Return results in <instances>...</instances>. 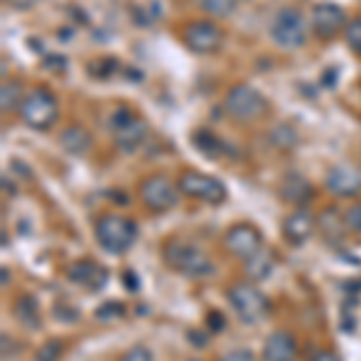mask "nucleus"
Returning a JSON list of instances; mask_svg holds the SVG:
<instances>
[{
    "label": "nucleus",
    "mask_w": 361,
    "mask_h": 361,
    "mask_svg": "<svg viewBox=\"0 0 361 361\" xmlns=\"http://www.w3.org/2000/svg\"><path fill=\"white\" fill-rule=\"evenodd\" d=\"M140 193V200H142V205L149 209V212L154 214H164L169 209H173L178 205V185L171 183L164 173H152V176L142 178V183H140L137 188Z\"/></svg>",
    "instance_id": "1a4fd4ad"
},
{
    "label": "nucleus",
    "mask_w": 361,
    "mask_h": 361,
    "mask_svg": "<svg viewBox=\"0 0 361 361\" xmlns=\"http://www.w3.org/2000/svg\"><path fill=\"white\" fill-rule=\"evenodd\" d=\"M183 44L197 56H212L222 49L224 32L212 20H193L183 27Z\"/></svg>",
    "instance_id": "9d476101"
},
{
    "label": "nucleus",
    "mask_w": 361,
    "mask_h": 361,
    "mask_svg": "<svg viewBox=\"0 0 361 361\" xmlns=\"http://www.w3.org/2000/svg\"><path fill=\"white\" fill-rule=\"evenodd\" d=\"M97 320H118L126 316V306L121 301H106L94 311Z\"/></svg>",
    "instance_id": "cd10ccee"
},
{
    "label": "nucleus",
    "mask_w": 361,
    "mask_h": 361,
    "mask_svg": "<svg viewBox=\"0 0 361 361\" xmlns=\"http://www.w3.org/2000/svg\"><path fill=\"white\" fill-rule=\"evenodd\" d=\"M313 231H316V217L304 207H296L282 222V236H284V241L292 243V246L306 243L308 238L313 236Z\"/></svg>",
    "instance_id": "4468645a"
},
{
    "label": "nucleus",
    "mask_w": 361,
    "mask_h": 361,
    "mask_svg": "<svg viewBox=\"0 0 361 361\" xmlns=\"http://www.w3.org/2000/svg\"><path fill=\"white\" fill-rule=\"evenodd\" d=\"M118 361H154V357H152V352H149L147 347L137 345V347H130V349H128V352H126Z\"/></svg>",
    "instance_id": "c756f323"
},
{
    "label": "nucleus",
    "mask_w": 361,
    "mask_h": 361,
    "mask_svg": "<svg viewBox=\"0 0 361 361\" xmlns=\"http://www.w3.org/2000/svg\"><path fill=\"white\" fill-rule=\"evenodd\" d=\"M180 195L193 197V200L207 202V205H222L226 200V188L219 178L209 176V173L195 171V169H185L178 173L176 180Z\"/></svg>",
    "instance_id": "0eeeda50"
},
{
    "label": "nucleus",
    "mask_w": 361,
    "mask_h": 361,
    "mask_svg": "<svg viewBox=\"0 0 361 361\" xmlns=\"http://www.w3.org/2000/svg\"><path fill=\"white\" fill-rule=\"evenodd\" d=\"M313 361H340L335 352H330V349H320V352L313 357Z\"/></svg>",
    "instance_id": "72a5a7b5"
},
{
    "label": "nucleus",
    "mask_w": 361,
    "mask_h": 361,
    "mask_svg": "<svg viewBox=\"0 0 361 361\" xmlns=\"http://www.w3.org/2000/svg\"><path fill=\"white\" fill-rule=\"evenodd\" d=\"M22 102H25L22 85L15 82V80H5V82L0 85V111H3V114L20 111Z\"/></svg>",
    "instance_id": "4be33fe9"
},
{
    "label": "nucleus",
    "mask_w": 361,
    "mask_h": 361,
    "mask_svg": "<svg viewBox=\"0 0 361 361\" xmlns=\"http://www.w3.org/2000/svg\"><path fill=\"white\" fill-rule=\"evenodd\" d=\"M342 34H345V42L349 46V51H352L354 56H361V17L349 20Z\"/></svg>",
    "instance_id": "a878e982"
},
{
    "label": "nucleus",
    "mask_w": 361,
    "mask_h": 361,
    "mask_svg": "<svg viewBox=\"0 0 361 361\" xmlns=\"http://www.w3.org/2000/svg\"><path fill=\"white\" fill-rule=\"evenodd\" d=\"M13 313L25 328H32V330L42 328V311H39V304L32 294H22L20 299L15 301Z\"/></svg>",
    "instance_id": "aec40b11"
},
{
    "label": "nucleus",
    "mask_w": 361,
    "mask_h": 361,
    "mask_svg": "<svg viewBox=\"0 0 361 361\" xmlns=\"http://www.w3.org/2000/svg\"><path fill=\"white\" fill-rule=\"evenodd\" d=\"M243 263H246V275L253 279V282H258V279H265L272 272L275 258H272L270 250H260V253H255L253 258L243 260Z\"/></svg>",
    "instance_id": "5701e85b"
},
{
    "label": "nucleus",
    "mask_w": 361,
    "mask_h": 361,
    "mask_svg": "<svg viewBox=\"0 0 361 361\" xmlns=\"http://www.w3.org/2000/svg\"><path fill=\"white\" fill-rule=\"evenodd\" d=\"M263 359L265 361H296L299 359V347H296L294 335L287 330H277V333L267 335L263 345Z\"/></svg>",
    "instance_id": "f3484780"
},
{
    "label": "nucleus",
    "mask_w": 361,
    "mask_h": 361,
    "mask_svg": "<svg viewBox=\"0 0 361 361\" xmlns=\"http://www.w3.org/2000/svg\"><path fill=\"white\" fill-rule=\"evenodd\" d=\"M316 226H318L320 236H323L325 241L337 243V241H342V236H345V229H347L345 214H342L340 209L333 207V205L323 207V209H320V214L316 217Z\"/></svg>",
    "instance_id": "a211bd4d"
},
{
    "label": "nucleus",
    "mask_w": 361,
    "mask_h": 361,
    "mask_svg": "<svg viewBox=\"0 0 361 361\" xmlns=\"http://www.w3.org/2000/svg\"><path fill=\"white\" fill-rule=\"evenodd\" d=\"M63 354H66L63 340H49L37 349V361H61Z\"/></svg>",
    "instance_id": "bb28decb"
},
{
    "label": "nucleus",
    "mask_w": 361,
    "mask_h": 361,
    "mask_svg": "<svg viewBox=\"0 0 361 361\" xmlns=\"http://www.w3.org/2000/svg\"><path fill=\"white\" fill-rule=\"evenodd\" d=\"M345 224L349 231H354V234H361V202H354V205H349V209L345 212Z\"/></svg>",
    "instance_id": "c85d7f7f"
},
{
    "label": "nucleus",
    "mask_w": 361,
    "mask_h": 361,
    "mask_svg": "<svg viewBox=\"0 0 361 361\" xmlns=\"http://www.w3.org/2000/svg\"><path fill=\"white\" fill-rule=\"evenodd\" d=\"M267 140L279 152H292V149L299 147V133L292 123H277L275 128H270Z\"/></svg>",
    "instance_id": "412c9836"
},
{
    "label": "nucleus",
    "mask_w": 361,
    "mask_h": 361,
    "mask_svg": "<svg viewBox=\"0 0 361 361\" xmlns=\"http://www.w3.org/2000/svg\"><path fill=\"white\" fill-rule=\"evenodd\" d=\"M161 258L173 272L188 279H202L214 272L212 258L197 243L185 241V238H169L161 246Z\"/></svg>",
    "instance_id": "f257e3e1"
},
{
    "label": "nucleus",
    "mask_w": 361,
    "mask_h": 361,
    "mask_svg": "<svg viewBox=\"0 0 361 361\" xmlns=\"http://www.w3.org/2000/svg\"><path fill=\"white\" fill-rule=\"evenodd\" d=\"M313 185L311 180L306 176H301V173L296 171H289L284 173L282 183H279V197H282L284 202H289V205H296V207H304L308 202L313 200Z\"/></svg>",
    "instance_id": "dca6fc26"
},
{
    "label": "nucleus",
    "mask_w": 361,
    "mask_h": 361,
    "mask_svg": "<svg viewBox=\"0 0 361 361\" xmlns=\"http://www.w3.org/2000/svg\"><path fill=\"white\" fill-rule=\"evenodd\" d=\"M325 185L337 197H357L361 193V171L354 166H333L325 176Z\"/></svg>",
    "instance_id": "2eb2a0df"
},
{
    "label": "nucleus",
    "mask_w": 361,
    "mask_h": 361,
    "mask_svg": "<svg viewBox=\"0 0 361 361\" xmlns=\"http://www.w3.org/2000/svg\"><path fill=\"white\" fill-rule=\"evenodd\" d=\"M5 3H8L13 10H32L39 0H5Z\"/></svg>",
    "instance_id": "473e14b6"
},
{
    "label": "nucleus",
    "mask_w": 361,
    "mask_h": 361,
    "mask_svg": "<svg viewBox=\"0 0 361 361\" xmlns=\"http://www.w3.org/2000/svg\"><path fill=\"white\" fill-rule=\"evenodd\" d=\"M217 361H258L255 354L250 349H231V352H224Z\"/></svg>",
    "instance_id": "7c9ffc66"
},
{
    "label": "nucleus",
    "mask_w": 361,
    "mask_h": 361,
    "mask_svg": "<svg viewBox=\"0 0 361 361\" xmlns=\"http://www.w3.org/2000/svg\"><path fill=\"white\" fill-rule=\"evenodd\" d=\"M229 306L234 308L236 318L246 325H255L270 313V299L255 287L253 282H234L226 289Z\"/></svg>",
    "instance_id": "7ed1b4c3"
},
{
    "label": "nucleus",
    "mask_w": 361,
    "mask_h": 361,
    "mask_svg": "<svg viewBox=\"0 0 361 361\" xmlns=\"http://www.w3.org/2000/svg\"><path fill=\"white\" fill-rule=\"evenodd\" d=\"M195 147L200 149L202 154L217 157L224 152V140H219L217 135H212L209 130H197L195 133Z\"/></svg>",
    "instance_id": "393cba45"
},
{
    "label": "nucleus",
    "mask_w": 361,
    "mask_h": 361,
    "mask_svg": "<svg viewBox=\"0 0 361 361\" xmlns=\"http://www.w3.org/2000/svg\"><path fill=\"white\" fill-rule=\"evenodd\" d=\"M224 114L229 118L238 121V123H253V121L263 118L270 111V104L267 99L260 94L255 87L250 85H234L224 97Z\"/></svg>",
    "instance_id": "20e7f679"
},
{
    "label": "nucleus",
    "mask_w": 361,
    "mask_h": 361,
    "mask_svg": "<svg viewBox=\"0 0 361 361\" xmlns=\"http://www.w3.org/2000/svg\"><path fill=\"white\" fill-rule=\"evenodd\" d=\"M94 236L106 253L123 255L137 241V224L123 214H102L94 224Z\"/></svg>",
    "instance_id": "f03ea898"
},
{
    "label": "nucleus",
    "mask_w": 361,
    "mask_h": 361,
    "mask_svg": "<svg viewBox=\"0 0 361 361\" xmlns=\"http://www.w3.org/2000/svg\"><path fill=\"white\" fill-rule=\"evenodd\" d=\"M68 279L75 284H80L82 289L99 292V289L109 282V270L99 265L97 260L82 258V260H75V263L68 265Z\"/></svg>",
    "instance_id": "ddd939ff"
},
{
    "label": "nucleus",
    "mask_w": 361,
    "mask_h": 361,
    "mask_svg": "<svg viewBox=\"0 0 361 361\" xmlns=\"http://www.w3.org/2000/svg\"><path fill=\"white\" fill-rule=\"evenodd\" d=\"M109 128H111L116 147L123 149V152H135L140 145L145 142V137H147V123H145V118H140L128 106L116 109L111 118H109Z\"/></svg>",
    "instance_id": "423d86ee"
},
{
    "label": "nucleus",
    "mask_w": 361,
    "mask_h": 361,
    "mask_svg": "<svg viewBox=\"0 0 361 361\" xmlns=\"http://www.w3.org/2000/svg\"><path fill=\"white\" fill-rule=\"evenodd\" d=\"M17 114H20L22 123L32 128V130H49L58 121L61 106H58V99L54 92L44 90V87H34L32 92L25 94V102H22Z\"/></svg>",
    "instance_id": "39448f33"
},
{
    "label": "nucleus",
    "mask_w": 361,
    "mask_h": 361,
    "mask_svg": "<svg viewBox=\"0 0 361 361\" xmlns=\"http://www.w3.org/2000/svg\"><path fill=\"white\" fill-rule=\"evenodd\" d=\"M207 323H209V328H212L214 333H217V330L224 328V316H222V313H217V311H212L207 316Z\"/></svg>",
    "instance_id": "2f4dec72"
},
{
    "label": "nucleus",
    "mask_w": 361,
    "mask_h": 361,
    "mask_svg": "<svg viewBox=\"0 0 361 361\" xmlns=\"http://www.w3.org/2000/svg\"><path fill=\"white\" fill-rule=\"evenodd\" d=\"M224 248L229 250L234 258L248 260L255 253L263 250V234L255 224L250 222H238L224 231Z\"/></svg>",
    "instance_id": "9b49d317"
},
{
    "label": "nucleus",
    "mask_w": 361,
    "mask_h": 361,
    "mask_svg": "<svg viewBox=\"0 0 361 361\" xmlns=\"http://www.w3.org/2000/svg\"><path fill=\"white\" fill-rule=\"evenodd\" d=\"M270 37L279 49H287V51L301 49L308 39V27H306L304 15L296 8L279 10L270 25Z\"/></svg>",
    "instance_id": "6e6552de"
},
{
    "label": "nucleus",
    "mask_w": 361,
    "mask_h": 361,
    "mask_svg": "<svg viewBox=\"0 0 361 361\" xmlns=\"http://www.w3.org/2000/svg\"><path fill=\"white\" fill-rule=\"evenodd\" d=\"M347 27V15L340 5L335 3H320L313 8L311 15V29L320 42H330Z\"/></svg>",
    "instance_id": "f8f14e48"
},
{
    "label": "nucleus",
    "mask_w": 361,
    "mask_h": 361,
    "mask_svg": "<svg viewBox=\"0 0 361 361\" xmlns=\"http://www.w3.org/2000/svg\"><path fill=\"white\" fill-rule=\"evenodd\" d=\"M195 3L205 15L214 17V20H226L236 13L238 0H195Z\"/></svg>",
    "instance_id": "b1692460"
},
{
    "label": "nucleus",
    "mask_w": 361,
    "mask_h": 361,
    "mask_svg": "<svg viewBox=\"0 0 361 361\" xmlns=\"http://www.w3.org/2000/svg\"><path fill=\"white\" fill-rule=\"evenodd\" d=\"M58 142H61V147L66 149L68 154H85L87 149L92 147V135L82 126H68L66 130L61 133Z\"/></svg>",
    "instance_id": "6ab92c4d"
},
{
    "label": "nucleus",
    "mask_w": 361,
    "mask_h": 361,
    "mask_svg": "<svg viewBox=\"0 0 361 361\" xmlns=\"http://www.w3.org/2000/svg\"><path fill=\"white\" fill-rule=\"evenodd\" d=\"M123 284H128L130 289H137V279L133 272H123Z\"/></svg>",
    "instance_id": "f704fd0d"
}]
</instances>
